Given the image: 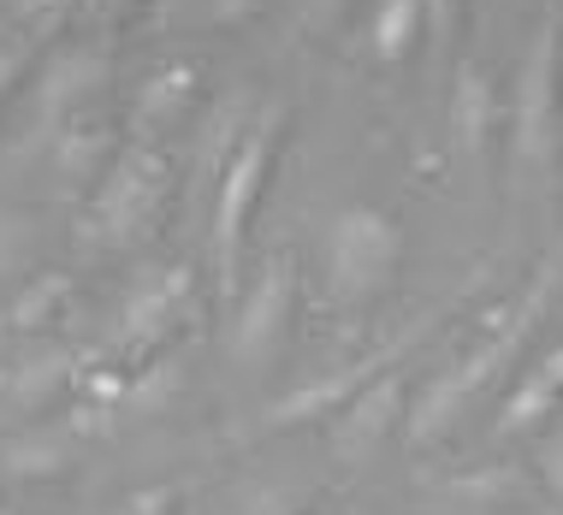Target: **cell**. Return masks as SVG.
Segmentation results:
<instances>
[{"mask_svg":"<svg viewBox=\"0 0 563 515\" xmlns=\"http://www.w3.org/2000/svg\"><path fill=\"white\" fill-rule=\"evenodd\" d=\"M545 296H552V272H540L534 279V291H528L522 302H516L510 314H498L493 332L468 350L463 361H451L439 380L416 398V408L404 415V427H409V445H433V438H445L456 421L468 415V403L481 398L486 385L498 380V373L516 361V350H522L528 338H534V326H540V314H545Z\"/></svg>","mask_w":563,"mask_h":515,"instance_id":"obj_1","label":"cell"},{"mask_svg":"<svg viewBox=\"0 0 563 515\" xmlns=\"http://www.w3.org/2000/svg\"><path fill=\"white\" fill-rule=\"evenodd\" d=\"M273 143H279V108L262 113V125L243 131L225 155L220 190H214V279L220 296H238V272H243V237H250V214L262 202L267 166H273Z\"/></svg>","mask_w":563,"mask_h":515,"instance_id":"obj_2","label":"cell"},{"mask_svg":"<svg viewBox=\"0 0 563 515\" xmlns=\"http://www.w3.org/2000/svg\"><path fill=\"white\" fill-rule=\"evenodd\" d=\"M558 136H563V24L540 19L534 42L522 54V71H516V125H510L516 172H552Z\"/></svg>","mask_w":563,"mask_h":515,"instance_id":"obj_3","label":"cell"},{"mask_svg":"<svg viewBox=\"0 0 563 515\" xmlns=\"http://www.w3.org/2000/svg\"><path fill=\"white\" fill-rule=\"evenodd\" d=\"M398 261H404V232L391 214H379V208H344L332 220V244H327L332 302H344V309L374 302L391 284Z\"/></svg>","mask_w":563,"mask_h":515,"instance_id":"obj_4","label":"cell"},{"mask_svg":"<svg viewBox=\"0 0 563 515\" xmlns=\"http://www.w3.org/2000/svg\"><path fill=\"white\" fill-rule=\"evenodd\" d=\"M161 202H166V160L148 155V148H131V155H119L113 172L101 178L89 220H96V232L108 237V244H136V237L155 225Z\"/></svg>","mask_w":563,"mask_h":515,"instance_id":"obj_5","label":"cell"},{"mask_svg":"<svg viewBox=\"0 0 563 515\" xmlns=\"http://www.w3.org/2000/svg\"><path fill=\"white\" fill-rule=\"evenodd\" d=\"M291 309H297V272L285 255H273L262 267V279H255V291L243 296L238 309V326H232V356L250 361V368H262V361L279 356L285 332H291Z\"/></svg>","mask_w":563,"mask_h":515,"instance_id":"obj_6","label":"cell"},{"mask_svg":"<svg viewBox=\"0 0 563 515\" xmlns=\"http://www.w3.org/2000/svg\"><path fill=\"white\" fill-rule=\"evenodd\" d=\"M404 398H409V373L386 368V380H368L350 398L339 415H332V450L344 462H362L386 445V433L404 421Z\"/></svg>","mask_w":563,"mask_h":515,"instance_id":"obj_7","label":"cell"},{"mask_svg":"<svg viewBox=\"0 0 563 515\" xmlns=\"http://www.w3.org/2000/svg\"><path fill=\"white\" fill-rule=\"evenodd\" d=\"M374 373H386V356L356 361V368H339V373H321V380L297 385L291 398H279V403L262 415V433H285V427H309V421H332L362 385L374 380Z\"/></svg>","mask_w":563,"mask_h":515,"instance_id":"obj_8","label":"cell"},{"mask_svg":"<svg viewBox=\"0 0 563 515\" xmlns=\"http://www.w3.org/2000/svg\"><path fill=\"white\" fill-rule=\"evenodd\" d=\"M190 309H196L190 272H185V267L161 272V279L143 284V291L125 296V309H119V344H161Z\"/></svg>","mask_w":563,"mask_h":515,"instance_id":"obj_9","label":"cell"},{"mask_svg":"<svg viewBox=\"0 0 563 515\" xmlns=\"http://www.w3.org/2000/svg\"><path fill=\"white\" fill-rule=\"evenodd\" d=\"M108 78H113V66L101 54H89V48H66L48 66V78H42V89H36V113H42V125L48 119H59V113H71L84 96H101L108 89Z\"/></svg>","mask_w":563,"mask_h":515,"instance_id":"obj_10","label":"cell"},{"mask_svg":"<svg viewBox=\"0 0 563 515\" xmlns=\"http://www.w3.org/2000/svg\"><path fill=\"white\" fill-rule=\"evenodd\" d=\"M493 78L481 66H456V89H451V143L463 160L486 155L493 143Z\"/></svg>","mask_w":563,"mask_h":515,"instance_id":"obj_11","label":"cell"},{"mask_svg":"<svg viewBox=\"0 0 563 515\" xmlns=\"http://www.w3.org/2000/svg\"><path fill=\"white\" fill-rule=\"evenodd\" d=\"M71 468V445L59 433H19L0 450V474L7 480H54Z\"/></svg>","mask_w":563,"mask_h":515,"instance_id":"obj_12","label":"cell"},{"mask_svg":"<svg viewBox=\"0 0 563 515\" xmlns=\"http://www.w3.org/2000/svg\"><path fill=\"white\" fill-rule=\"evenodd\" d=\"M563 391L552 380H540V373H528V380H516V391L505 398V408H498V433L505 438H522V433H540L545 421L558 415Z\"/></svg>","mask_w":563,"mask_h":515,"instance_id":"obj_13","label":"cell"},{"mask_svg":"<svg viewBox=\"0 0 563 515\" xmlns=\"http://www.w3.org/2000/svg\"><path fill=\"white\" fill-rule=\"evenodd\" d=\"M421 30H428L421 0H379V12H374V54L386 59V66H398V59L421 42Z\"/></svg>","mask_w":563,"mask_h":515,"instance_id":"obj_14","label":"cell"},{"mask_svg":"<svg viewBox=\"0 0 563 515\" xmlns=\"http://www.w3.org/2000/svg\"><path fill=\"white\" fill-rule=\"evenodd\" d=\"M190 96H196V71H190V66H166V71H155V78L143 83L136 119H143V125H161V119L185 113V108H190Z\"/></svg>","mask_w":563,"mask_h":515,"instance_id":"obj_15","label":"cell"},{"mask_svg":"<svg viewBox=\"0 0 563 515\" xmlns=\"http://www.w3.org/2000/svg\"><path fill=\"white\" fill-rule=\"evenodd\" d=\"M71 302V279H36V284H24V296L12 302V332H48L54 321H59V309Z\"/></svg>","mask_w":563,"mask_h":515,"instance_id":"obj_16","label":"cell"},{"mask_svg":"<svg viewBox=\"0 0 563 515\" xmlns=\"http://www.w3.org/2000/svg\"><path fill=\"white\" fill-rule=\"evenodd\" d=\"M66 373H71V361L66 356H42V361H24L19 373H12V398L19 403H42V398H54L59 385H66Z\"/></svg>","mask_w":563,"mask_h":515,"instance_id":"obj_17","label":"cell"},{"mask_svg":"<svg viewBox=\"0 0 563 515\" xmlns=\"http://www.w3.org/2000/svg\"><path fill=\"white\" fill-rule=\"evenodd\" d=\"M250 12H255V0H166L173 24H238Z\"/></svg>","mask_w":563,"mask_h":515,"instance_id":"obj_18","label":"cell"},{"mask_svg":"<svg viewBox=\"0 0 563 515\" xmlns=\"http://www.w3.org/2000/svg\"><path fill=\"white\" fill-rule=\"evenodd\" d=\"M101 143H108V136H96L89 125H78L71 136H59V143H54L59 148V166H66L71 178H89L101 166Z\"/></svg>","mask_w":563,"mask_h":515,"instance_id":"obj_19","label":"cell"},{"mask_svg":"<svg viewBox=\"0 0 563 515\" xmlns=\"http://www.w3.org/2000/svg\"><path fill=\"white\" fill-rule=\"evenodd\" d=\"M30 261V225L24 220H0V284Z\"/></svg>","mask_w":563,"mask_h":515,"instance_id":"obj_20","label":"cell"},{"mask_svg":"<svg viewBox=\"0 0 563 515\" xmlns=\"http://www.w3.org/2000/svg\"><path fill=\"white\" fill-rule=\"evenodd\" d=\"M350 7H356V0H297V12L309 30H339L350 19Z\"/></svg>","mask_w":563,"mask_h":515,"instance_id":"obj_21","label":"cell"},{"mask_svg":"<svg viewBox=\"0 0 563 515\" xmlns=\"http://www.w3.org/2000/svg\"><path fill=\"white\" fill-rule=\"evenodd\" d=\"M421 19H428L439 48H451V36H456V0H421Z\"/></svg>","mask_w":563,"mask_h":515,"instance_id":"obj_22","label":"cell"},{"mask_svg":"<svg viewBox=\"0 0 563 515\" xmlns=\"http://www.w3.org/2000/svg\"><path fill=\"white\" fill-rule=\"evenodd\" d=\"M540 474H545V486L563 497V427L552 438H540Z\"/></svg>","mask_w":563,"mask_h":515,"instance_id":"obj_23","label":"cell"},{"mask_svg":"<svg viewBox=\"0 0 563 515\" xmlns=\"http://www.w3.org/2000/svg\"><path fill=\"white\" fill-rule=\"evenodd\" d=\"M19 78H24V54H0V101L19 89Z\"/></svg>","mask_w":563,"mask_h":515,"instance_id":"obj_24","label":"cell"},{"mask_svg":"<svg viewBox=\"0 0 563 515\" xmlns=\"http://www.w3.org/2000/svg\"><path fill=\"white\" fill-rule=\"evenodd\" d=\"M534 373H540V380H552V385L563 391V344H558V350H545V356H540V368H534Z\"/></svg>","mask_w":563,"mask_h":515,"instance_id":"obj_25","label":"cell"},{"mask_svg":"<svg viewBox=\"0 0 563 515\" xmlns=\"http://www.w3.org/2000/svg\"><path fill=\"white\" fill-rule=\"evenodd\" d=\"M96 7H125V0H96Z\"/></svg>","mask_w":563,"mask_h":515,"instance_id":"obj_26","label":"cell"},{"mask_svg":"<svg viewBox=\"0 0 563 515\" xmlns=\"http://www.w3.org/2000/svg\"><path fill=\"white\" fill-rule=\"evenodd\" d=\"M0 515H24V510H7V504H0Z\"/></svg>","mask_w":563,"mask_h":515,"instance_id":"obj_27","label":"cell"}]
</instances>
